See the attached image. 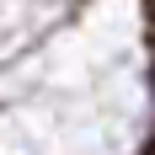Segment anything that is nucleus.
<instances>
[{"label": "nucleus", "mask_w": 155, "mask_h": 155, "mask_svg": "<svg viewBox=\"0 0 155 155\" xmlns=\"http://www.w3.org/2000/svg\"><path fill=\"white\" fill-rule=\"evenodd\" d=\"M150 16H155V0H150Z\"/></svg>", "instance_id": "obj_1"}]
</instances>
